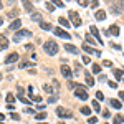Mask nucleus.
<instances>
[{"label": "nucleus", "instance_id": "obj_46", "mask_svg": "<svg viewBox=\"0 0 124 124\" xmlns=\"http://www.w3.org/2000/svg\"><path fill=\"white\" fill-rule=\"evenodd\" d=\"M83 63H86V65L91 63V61H89V56H83Z\"/></svg>", "mask_w": 124, "mask_h": 124}, {"label": "nucleus", "instance_id": "obj_26", "mask_svg": "<svg viewBox=\"0 0 124 124\" xmlns=\"http://www.w3.org/2000/svg\"><path fill=\"white\" fill-rule=\"evenodd\" d=\"M114 124H123L124 123V116H121V114H117V116H114V121H113Z\"/></svg>", "mask_w": 124, "mask_h": 124}, {"label": "nucleus", "instance_id": "obj_12", "mask_svg": "<svg viewBox=\"0 0 124 124\" xmlns=\"http://www.w3.org/2000/svg\"><path fill=\"white\" fill-rule=\"evenodd\" d=\"M10 30H17V31H18V30H22V20H20V18H15L12 23H10Z\"/></svg>", "mask_w": 124, "mask_h": 124}, {"label": "nucleus", "instance_id": "obj_57", "mask_svg": "<svg viewBox=\"0 0 124 124\" xmlns=\"http://www.w3.org/2000/svg\"><path fill=\"white\" fill-rule=\"evenodd\" d=\"M123 81H124V79H123Z\"/></svg>", "mask_w": 124, "mask_h": 124}, {"label": "nucleus", "instance_id": "obj_53", "mask_svg": "<svg viewBox=\"0 0 124 124\" xmlns=\"http://www.w3.org/2000/svg\"><path fill=\"white\" fill-rule=\"evenodd\" d=\"M58 124H65V123H58Z\"/></svg>", "mask_w": 124, "mask_h": 124}, {"label": "nucleus", "instance_id": "obj_20", "mask_svg": "<svg viewBox=\"0 0 124 124\" xmlns=\"http://www.w3.org/2000/svg\"><path fill=\"white\" fill-rule=\"evenodd\" d=\"M85 79H86V85H88V86L94 85V79H93V76H91L89 73H85Z\"/></svg>", "mask_w": 124, "mask_h": 124}, {"label": "nucleus", "instance_id": "obj_48", "mask_svg": "<svg viewBox=\"0 0 124 124\" xmlns=\"http://www.w3.org/2000/svg\"><path fill=\"white\" fill-rule=\"evenodd\" d=\"M108 85L111 86V88H116V86H117V85H116V83H114V81H108Z\"/></svg>", "mask_w": 124, "mask_h": 124}, {"label": "nucleus", "instance_id": "obj_35", "mask_svg": "<svg viewBox=\"0 0 124 124\" xmlns=\"http://www.w3.org/2000/svg\"><path fill=\"white\" fill-rule=\"evenodd\" d=\"M45 7H46V10H50V12H53V10H55V5H53L51 2H50V3H46Z\"/></svg>", "mask_w": 124, "mask_h": 124}, {"label": "nucleus", "instance_id": "obj_56", "mask_svg": "<svg viewBox=\"0 0 124 124\" xmlns=\"http://www.w3.org/2000/svg\"><path fill=\"white\" fill-rule=\"evenodd\" d=\"M68 2H70V0H68Z\"/></svg>", "mask_w": 124, "mask_h": 124}, {"label": "nucleus", "instance_id": "obj_7", "mask_svg": "<svg viewBox=\"0 0 124 124\" xmlns=\"http://www.w3.org/2000/svg\"><path fill=\"white\" fill-rule=\"evenodd\" d=\"M18 61V53L17 51H13V53H10V55H7V58H5V65H12V63H17Z\"/></svg>", "mask_w": 124, "mask_h": 124}, {"label": "nucleus", "instance_id": "obj_22", "mask_svg": "<svg viewBox=\"0 0 124 124\" xmlns=\"http://www.w3.org/2000/svg\"><path fill=\"white\" fill-rule=\"evenodd\" d=\"M40 28L41 30H46V31H50V30H53V27L50 25V23H46V22H41V23H38Z\"/></svg>", "mask_w": 124, "mask_h": 124}, {"label": "nucleus", "instance_id": "obj_42", "mask_svg": "<svg viewBox=\"0 0 124 124\" xmlns=\"http://www.w3.org/2000/svg\"><path fill=\"white\" fill-rule=\"evenodd\" d=\"M58 96H50V99H48V103H56Z\"/></svg>", "mask_w": 124, "mask_h": 124}, {"label": "nucleus", "instance_id": "obj_55", "mask_svg": "<svg viewBox=\"0 0 124 124\" xmlns=\"http://www.w3.org/2000/svg\"><path fill=\"white\" fill-rule=\"evenodd\" d=\"M0 124H3V123H0Z\"/></svg>", "mask_w": 124, "mask_h": 124}, {"label": "nucleus", "instance_id": "obj_2", "mask_svg": "<svg viewBox=\"0 0 124 124\" xmlns=\"http://www.w3.org/2000/svg\"><path fill=\"white\" fill-rule=\"evenodd\" d=\"M56 116L58 117H61V119H71L73 117V113L66 109V108H63V106H58L56 108Z\"/></svg>", "mask_w": 124, "mask_h": 124}, {"label": "nucleus", "instance_id": "obj_44", "mask_svg": "<svg viewBox=\"0 0 124 124\" xmlns=\"http://www.w3.org/2000/svg\"><path fill=\"white\" fill-rule=\"evenodd\" d=\"M109 46L114 48V50H121V46H119V45H116V43H109Z\"/></svg>", "mask_w": 124, "mask_h": 124}, {"label": "nucleus", "instance_id": "obj_18", "mask_svg": "<svg viewBox=\"0 0 124 124\" xmlns=\"http://www.w3.org/2000/svg\"><path fill=\"white\" fill-rule=\"evenodd\" d=\"M65 50H66V51H70V53H73V55H78V48L75 46V45H65Z\"/></svg>", "mask_w": 124, "mask_h": 124}, {"label": "nucleus", "instance_id": "obj_4", "mask_svg": "<svg viewBox=\"0 0 124 124\" xmlns=\"http://www.w3.org/2000/svg\"><path fill=\"white\" fill-rule=\"evenodd\" d=\"M75 96L76 98H79V99H88V91H86V86H81V85H78V88L75 89Z\"/></svg>", "mask_w": 124, "mask_h": 124}, {"label": "nucleus", "instance_id": "obj_32", "mask_svg": "<svg viewBox=\"0 0 124 124\" xmlns=\"http://www.w3.org/2000/svg\"><path fill=\"white\" fill-rule=\"evenodd\" d=\"M43 89H45V93H48V94H51L53 93V88L50 85H43Z\"/></svg>", "mask_w": 124, "mask_h": 124}, {"label": "nucleus", "instance_id": "obj_27", "mask_svg": "<svg viewBox=\"0 0 124 124\" xmlns=\"http://www.w3.org/2000/svg\"><path fill=\"white\" fill-rule=\"evenodd\" d=\"M31 20H33V22H40V23H41V15H40V13H37V12H33V13H31Z\"/></svg>", "mask_w": 124, "mask_h": 124}, {"label": "nucleus", "instance_id": "obj_40", "mask_svg": "<svg viewBox=\"0 0 124 124\" xmlns=\"http://www.w3.org/2000/svg\"><path fill=\"white\" fill-rule=\"evenodd\" d=\"M96 98H98V99L101 101V99H104V94H103L101 91H98V93H96Z\"/></svg>", "mask_w": 124, "mask_h": 124}, {"label": "nucleus", "instance_id": "obj_17", "mask_svg": "<svg viewBox=\"0 0 124 124\" xmlns=\"http://www.w3.org/2000/svg\"><path fill=\"white\" fill-rule=\"evenodd\" d=\"M109 33H111V35H114V37H119V27H117V25H111V27H109Z\"/></svg>", "mask_w": 124, "mask_h": 124}, {"label": "nucleus", "instance_id": "obj_24", "mask_svg": "<svg viewBox=\"0 0 124 124\" xmlns=\"http://www.w3.org/2000/svg\"><path fill=\"white\" fill-rule=\"evenodd\" d=\"M18 12H20V10L13 8V10H10V12H8V13H7V15H8L10 18H18Z\"/></svg>", "mask_w": 124, "mask_h": 124}, {"label": "nucleus", "instance_id": "obj_23", "mask_svg": "<svg viewBox=\"0 0 124 124\" xmlns=\"http://www.w3.org/2000/svg\"><path fill=\"white\" fill-rule=\"evenodd\" d=\"M58 22L61 23V27H66V28H70V23H71V22H68L65 17H60V18H58Z\"/></svg>", "mask_w": 124, "mask_h": 124}, {"label": "nucleus", "instance_id": "obj_51", "mask_svg": "<svg viewBox=\"0 0 124 124\" xmlns=\"http://www.w3.org/2000/svg\"><path fill=\"white\" fill-rule=\"evenodd\" d=\"M2 23H3V18H2V15H0V25H2Z\"/></svg>", "mask_w": 124, "mask_h": 124}, {"label": "nucleus", "instance_id": "obj_49", "mask_svg": "<svg viewBox=\"0 0 124 124\" xmlns=\"http://www.w3.org/2000/svg\"><path fill=\"white\" fill-rule=\"evenodd\" d=\"M119 99L124 103V91H121V93H119Z\"/></svg>", "mask_w": 124, "mask_h": 124}, {"label": "nucleus", "instance_id": "obj_16", "mask_svg": "<svg viewBox=\"0 0 124 124\" xmlns=\"http://www.w3.org/2000/svg\"><path fill=\"white\" fill-rule=\"evenodd\" d=\"M94 18L96 20H104L106 18V10H98L94 13Z\"/></svg>", "mask_w": 124, "mask_h": 124}, {"label": "nucleus", "instance_id": "obj_33", "mask_svg": "<svg viewBox=\"0 0 124 124\" xmlns=\"http://www.w3.org/2000/svg\"><path fill=\"white\" fill-rule=\"evenodd\" d=\"M93 109H94L96 113H99V111H101V106H99L98 101H93Z\"/></svg>", "mask_w": 124, "mask_h": 124}, {"label": "nucleus", "instance_id": "obj_43", "mask_svg": "<svg viewBox=\"0 0 124 124\" xmlns=\"http://www.w3.org/2000/svg\"><path fill=\"white\" fill-rule=\"evenodd\" d=\"M99 5V0H91V7L94 8V7H98Z\"/></svg>", "mask_w": 124, "mask_h": 124}, {"label": "nucleus", "instance_id": "obj_15", "mask_svg": "<svg viewBox=\"0 0 124 124\" xmlns=\"http://www.w3.org/2000/svg\"><path fill=\"white\" fill-rule=\"evenodd\" d=\"M8 48V40L5 38L3 35H0V51L2 50H7Z\"/></svg>", "mask_w": 124, "mask_h": 124}, {"label": "nucleus", "instance_id": "obj_36", "mask_svg": "<svg viewBox=\"0 0 124 124\" xmlns=\"http://www.w3.org/2000/svg\"><path fill=\"white\" fill-rule=\"evenodd\" d=\"M96 121H98V117H96V116H91V117L88 119V123H89V124H96Z\"/></svg>", "mask_w": 124, "mask_h": 124}, {"label": "nucleus", "instance_id": "obj_11", "mask_svg": "<svg viewBox=\"0 0 124 124\" xmlns=\"http://www.w3.org/2000/svg\"><path fill=\"white\" fill-rule=\"evenodd\" d=\"M89 31H91V35H94V37H96V41H98L99 45H104V43H103V40H101V37H99V31H98V28H96L94 25L89 28Z\"/></svg>", "mask_w": 124, "mask_h": 124}, {"label": "nucleus", "instance_id": "obj_39", "mask_svg": "<svg viewBox=\"0 0 124 124\" xmlns=\"http://www.w3.org/2000/svg\"><path fill=\"white\" fill-rule=\"evenodd\" d=\"M10 117H12L13 121H18V119H20V116L17 114V113H12V114H10Z\"/></svg>", "mask_w": 124, "mask_h": 124}, {"label": "nucleus", "instance_id": "obj_41", "mask_svg": "<svg viewBox=\"0 0 124 124\" xmlns=\"http://www.w3.org/2000/svg\"><path fill=\"white\" fill-rule=\"evenodd\" d=\"M103 117H106V119H109V117H111V113H109V111L106 109L104 113H103Z\"/></svg>", "mask_w": 124, "mask_h": 124}, {"label": "nucleus", "instance_id": "obj_28", "mask_svg": "<svg viewBox=\"0 0 124 124\" xmlns=\"http://www.w3.org/2000/svg\"><path fill=\"white\" fill-rule=\"evenodd\" d=\"M85 38H86V43H88V45H94V38H93V37H91L89 33H86Z\"/></svg>", "mask_w": 124, "mask_h": 124}, {"label": "nucleus", "instance_id": "obj_5", "mask_svg": "<svg viewBox=\"0 0 124 124\" xmlns=\"http://www.w3.org/2000/svg\"><path fill=\"white\" fill-rule=\"evenodd\" d=\"M23 37H31V31H30L28 28L18 30V31L15 33V37H13V41H20V38H23Z\"/></svg>", "mask_w": 124, "mask_h": 124}, {"label": "nucleus", "instance_id": "obj_31", "mask_svg": "<svg viewBox=\"0 0 124 124\" xmlns=\"http://www.w3.org/2000/svg\"><path fill=\"white\" fill-rule=\"evenodd\" d=\"M35 117H37V119H38V121H43V119H45V117H46V113H45V111H41V113H38V114L35 116Z\"/></svg>", "mask_w": 124, "mask_h": 124}, {"label": "nucleus", "instance_id": "obj_29", "mask_svg": "<svg viewBox=\"0 0 124 124\" xmlns=\"http://www.w3.org/2000/svg\"><path fill=\"white\" fill-rule=\"evenodd\" d=\"M51 3H53L55 7H60V8H63V7H65V3H63V0H51Z\"/></svg>", "mask_w": 124, "mask_h": 124}, {"label": "nucleus", "instance_id": "obj_37", "mask_svg": "<svg viewBox=\"0 0 124 124\" xmlns=\"http://www.w3.org/2000/svg\"><path fill=\"white\" fill-rule=\"evenodd\" d=\"M76 2H78V3H79V5H81V7H86V5L89 3L88 0H76Z\"/></svg>", "mask_w": 124, "mask_h": 124}, {"label": "nucleus", "instance_id": "obj_38", "mask_svg": "<svg viewBox=\"0 0 124 124\" xmlns=\"http://www.w3.org/2000/svg\"><path fill=\"white\" fill-rule=\"evenodd\" d=\"M103 66L109 68V66H113V63H111V61H109V60H104V61H103Z\"/></svg>", "mask_w": 124, "mask_h": 124}, {"label": "nucleus", "instance_id": "obj_21", "mask_svg": "<svg viewBox=\"0 0 124 124\" xmlns=\"http://www.w3.org/2000/svg\"><path fill=\"white\" fill-rule=\"evenodd\" d=\"M81 50H85L88 55H91V53H94V48H91L88 43H85V45H81Z\"/></svg>", "mask_w": 124, "mask_h": 124}, {"label": "nucleus", "instance_id": "obj_14", "mask_svg": "<svg viewBox=\"0 0 124 124\" xmlns=\"http://www.w3.org/2000/svg\"><path fill=\"white\" fill-rule=\"evenodd\" d=\"M113 75L116 76V79H117V81H121V79H124V70L114 68V70H113Z\"/></svg>", "mask_w": 124, "mask_h": 124}, {"label": "nucleus", "instance_id": "obj_6", "mask_svg": "<svg viewBox=\"0 0 124 124\" xmlns=\"http://www.w3.org/2000/svg\"><path fill=\"white\" fill-rule=\"evenodd\" d=\"M60 71H61V75L66 78V79H71L73 78V71H71V68L68 66V65H61L60 66Z\"/></svg>", "mask_w": 124, "mask_h": 124}, {"label": "nucleus", "instance_id": "obj_1", "mask_svg": "<svg viewBox=\"0 0 124 124\" xmlns=\"http://www.w3.org/2000/svg\"><path fill=\"white\" fill-rule=\"evenodd\" d=\"M43 50H45V53L50 55V56H55L58 53V43L55 40H46L45 43H43Z\"/></svg>", "mask_w": 124, "mask_h": 124}, {"label": "nucleus", "instance_id": "obj_3", "mask_svg": "<svg viewBox=\"0 0 124 124\" xmlns=\"http://www.w3.org/2000/svg\"><path fill=\"white\" fill-rule=\"evenodd\" d=\"M68 15H70V20H71V23H73V27H81V17H79V13H78L76 10H70L68 12Z\"/></svg>", "mask_w": 124, "mask_h": 124}, {"label": "nucleus", "instance_id": "obj_34", "mask_svg": "<svg viewBox=\"0 0 124 124\" xmlns=\"http://www.w3.org/2000/svg\"><path fill=\"white\" fill-rule=\"evenodd\" d=\"M101 71V66L98 63H93V73H99Z\"/></svg>", "mask_w": 124, "mask_h": 124}, {"label": "nucleus", "instance_id": "obj_8", "mask_svg": "<svg viewBox=\"0 0 124 124\" xmlns=\"http://www.w3.org/2000/svg\"><path fill=\"white\" fill-rule=\"evenodd\" d=\"M55 35H56V37H60V38H63V40H70L71 38V35H70V33H68V31H65V30L63 28H60V27H56V28H55Z\"/></svg>", "mask_w": 124, "mask_h": 124}, {"label": "nucleus", "instance_id": "obj_10", "mask_svg": "<svg viewBox=\"0 0 124 124\" xmlns=\"http://www.w3.org/2000/svg\"><path fill=\"white\" fill-rule=\"evenodd\" d=\"M23 91H25V89H23V88H17V98H18L20 101H22V103H23V104H27V103H30L28 99H27V98H25V96H23Z\"/></svg>", "mask_w": 124, "mask_h": 124}, {"label": "nucleus", "instance_id": "obj_50", "mask_svg": "<svg viewBox=\"0 0 124 124\" xmlns=\"http://www.w3.org/2000/svg\"><path fill=\"white\" fill-rule=\"evenodd\" d=\"M5 117H7V116L3 114V113H0V123H2V121H3V119H5Z\"/></svg>", "mask_w": 124, "mask_h": 124}, {"label": "nucleus", "instance_id": "obj_45", "mask_svg": "<svg viewBox=\"0 0 124 124\" xmlns=\"http://www.w3.org/2000/svg\"><path fill=\"white\" fill-rule=\"evenodd\" d=\"M25 50H27V51H31V50H33V45H31V43L25 45Z\"/></svg>", "mask_w": 124, "mask_h": 124}, {"label": "nucleus", "instance_id": "obj_13", "mask_svg": "<svg viewBox=\"0 0 124 124\" xmlns=\"http://www.w3.org/2000/svg\"><path fill=\"white\" fill-rule=\"evenodd\" d=\"M22 3H23V7H25V10H27L28 13H33V12H35V8H33V3H31L30 0H22Z\"/></svg>", "mask_w": 124, "mask_h": 124}, {"label": "nucleus", "instance_id": "obj_52", "mask_svg": "<svg viewBox=\"0 0 124 124\" xmlns=\"http://www.w3.org/2000/svg\"><path fill=\"white\" fill-rule=\"evenodd\" d=\"M0 10H2V0H0Z\"/></svg>", "mask_w": 124, "mask_h": 124}, {"label": "nucleus", "instance_id": "obj_19", "mask_svg": "<svg viewBox=\"0 0 124 124\" xmlns=\"http://www.w3.org/2000/svg\"><path fill=\"white\" fill-rule=\"evenodd\" d=\"M109 104L113 106L114 109H121V106H123V103H119V99H109Z\"/></svg>", "mask_w": 124, "mask_h": 124}, {"label": "nucleus", "instance_id": "obj_30", "mask_svg": "<svg viewBox=\"0 0 124 124\" xmlns=\"http://www.w3.org/2000/svg\"><path fill=\"white\" fill-rule=\"evenodd\" d=\"M81 113H83L85 116H89L91 114V109H89L88 106H83V108H81Z\"/></svg>", "mask_w": 124, "mask_h": 124}, {"label": "nucleus", "instance_id": "obj_54", "mask_svg": "<svg viewBox=\"0 0 124 124\" xmlns=\"http://www.w3.org/2000/svg\"><path fill=\"white\" fill-rule=\"evenodd\" d=\"M40 124H41V123H40ZM43 124H46V123H43Z\"/></svg>", "mask_w": 124, "mask_h": 124}, {"label": "nucleus", "instance_id": "obj_25", "mask_svg": "<svg viewBox=\"0 0 124 124\" xmlns=\"http://www.w3.org/2000/svg\"><path fill=\"white\" fill-rule=\"evenodd\" d=\"M5 101H7L8 104H12V103L15 101V94H13V93H8V94L5 96Z\"/></svg>", "mask_w": 124, "mask_h": 124}, {"label": "nucleus", "instance_id": "obj_9", "mask_svg": "<svg viewBox=\"0 0 124 124\" xmlns=\"http://www.w3.org/2000/svg\"><path fill=\"white\" fill-rule=\"evenodd\" d=\"M123 8H124V3H123V2H117V3H113V5H111V10H113V13H116V15H117V13H121Z\"/></svg>", "mask_w": 124, "mask_h": 124}, {"label": "nucleus", "instance_id": "obj_47", "mask_svg": "<svg viewBox=\"0 0 124 124\" xmlns=\"http://www.w3.org/2000/svg\"><path fill=\"white\" fill-rule=\"evenodd\" d=\"M31 99H33V101H41V98H40V96H35V94L31 96Z\"/></svg>", "mask_w": 124, "mask_h": 124}]
</instances>
